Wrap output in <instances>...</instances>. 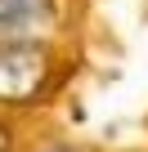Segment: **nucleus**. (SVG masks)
I'll list each match as a JSON object with an SVG mask.
<instances>
[{
    "instance_id": "obj_3",
    "label": "nucleus",
    "mask_w": 148,
    "mask_h": 152,
    "mask_svg": "<svg viewBox=\"0 0 148 152\" xmlns=\"http://www.w3.org/2000/svg\"><path fill=\"white\" fill-rule=\"evenodd\" d=\"M40 152H72V148H40Z\"/></svg>"
},
{
    "instance_id": "obj_1",
    "label": "nucleus",
    "mask_w": 148,
    "mask_h": 152,
    "mask_svg": "<svg viewBox=\"0 0 148 152\" xmlns=\"http://www.w3.org/2000/svg\"><path fill=\"white\" fill-rule=\"evenodd\" d=\"M49 58L36 40H0V103H27L40 94Z\"/></svg>"
},
{
    "instance_id": "obj_2",
    "label": "nucleus",
    "mask_w": 148,
    "mask_h": 152,
    "mask_svg": "<svg viewBox=\"0 0 148 152\" xmlns=\"http://www.w3.org/2000/svg\"><path fill=\"white\" fill-rule=\"evenodd\" d=\"M45 9H49V0H0V40H9L27 23H36V14Z\"/></svg>"
}]
</instances>
